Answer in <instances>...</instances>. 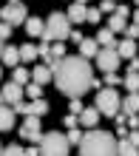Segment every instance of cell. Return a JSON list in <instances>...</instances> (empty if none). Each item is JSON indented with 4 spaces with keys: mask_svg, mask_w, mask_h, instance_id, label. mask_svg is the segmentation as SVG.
<instances>
[{
    "mask_svg": "<svg viewBox=\"0 0 139 156\" xmlns=\"http://www.w3.org/2000/svg\"><path fill=\"white\" fill-rule=\"evenodd\" d=\"M51 68H54V85H57V91H62L68 99L82 97L85 91L94 88V74H91L88 57H82V54L80 57L54 60Z\"/></svg>",
    "mask_w": 139,
    "mask_h": 156,
    "instance_id": "cell-1",
    "label": "cell"
},
{
    "mask_svg": "<svg viewBox=\"0 0 139 156\" xmlns=\"http://www.w3.org/2000/svg\"><path fill=\"white\" fill-rule=\"evenodd\" d=\"M80 156H119V142L114 133L91 128L80 142Z\"/></svg>",
    "mask_w": 139,
    "mask_h": 156,
    "instance_id": "cell-2",
    "label": "cell"
},
{
    "mask_svg": "<svg viewBox=\"0 0 139 156\" xmlns=\"http://www.w3.org/2000/svg\"><path fill=\"white\" fill-rule=\"evenodd\" d=\"M71 37V20H68V14H62V12H54L48 20H45V31H43V40L45 43H57V40H66Z\"/></svg>",
    "mask_w": 139,
    "mask_h": 156,
    "instance_id": "cell-3",
    "label": "cell"
},
{
    "mask_svg": "<svg viewBox=\"0 0 139 156\" xmlns=\"http://www.w3.org/2000/svg\"><path fill=\"white\" fill-rule=\"evenodd\" d=\"M68 136L60 133V131H51V133H43V142H40V156H68Z\"/></svg>",
    "mask_w": 139,
    "mask_h": 156,
    "instance_id": "cell-4",
    "label": "cell"
},
{
    "mask_svg": "<svg viewBox=\"0 0 139 156\" xmlns=\"http://www.w3.org/2000/svg\"><path fill=\"white\" fill-rule=\"evenodd\" d=\"M97 108H99V114L102 116H111V119H116L119 114H122V102H119V91L114 88H102V91H97Z\"/></svg>",
    "mask_w": 139,
    "mask_h": 156,
    "instance_id": "cell-5",
    "label": "cell"
},
{
    "mask_svg": "<svg viewBox=\"0 0 139 156\" xmlns=\"http://www.w3.org/2000/svg\"><path fill=\"white\" fill-rule=\"evenodd\" d=\"M20 139H23V142H34V145H40V142H43L40 116H34V114L26 116V122H23V128H20Z\"/></svg>",
    "mask_w": 139,
    "mask_h": 156,
    "instance_id": "cell-6",
    "label": "cell"
},
{
    "mask_svg": "<svg viewBox=\"0 0 139 156\" xmlns=\"http://www.w3.org/2000/svg\"><path fill=\"white\" fill-rule=\"evenodd\" d=\"M119 62H122V57H119V51H116V45H105V48H99L97 54V66L105 71H116L119 68Z\"/></svg>",
    "mask_w": 139,
    "mask_h": 156,
    "instance_id": "cell-7",
    "label": "cell"
},
{
    "mask_svg": "<svg viewBox=\"0 0 139 156\" xmlns=\"http://www.w3.org/2000/svg\"><path fill=\"white\" fill-rule=\"evenodd\" d=\"M0 17H3L6 23H12V26H23L26 20H29V12H26L23 3H6L3 9H0Z\"/></svg>",
    "mask_w": 139,
    "mask_h": 156,
    "instance_id": "cell-8",
    "label": "cell"
},
{
    "mask_svg": "<svg viewBox=\"0 0 139 156\" xmlns=\"http://www.w3.org/2000/svg\"><path fill=\"white\" fill-rule=\"evenodd\" d=\"M23 99V85L20 82H6L3 88H0V105H17Z\"/></svg>",
    "mask_w": 139,
    "mask_h": 156,
    "instance_id": "cell-9",
    "label": "cell"
},
{
    "mask_svg": "<svg viewBox=\"0 0 139 156\" xmlns=\"http://www.w3.org/2000/svg\"><path fill=\"white\" fill-rule=\"evenodd\" d=\"M14 122H17L14 105H0V131H12Z\"/></svg>",
    "mask_w": 139,
    "mask_h": 156,
    "instance_id": "cell-10",
    "label": "cell"
},
{
    "mask_svg": "<svg viewBox=\"0 0 139 156\" xmlns=\"http://www.w3.org/2000/svg\"><path fill=\"white\" fill-rule=\"evenodd\" d=\"M68 20L71 23H88V9H85V3H71V9H68Z\"/></svg>",
    "mask_w": 139,
    "mask_h": 156,
    "instance_id": "cell-11",
    "label": "cell"
},
{
    "mask_svg": "<svg viewBox=\"0 0 139 156\" xmlns=\"http://www.w3.org/2000/svg\"><path fill=\"white\" fill-rule=\"evenodd\" d=\"M31 80L40 82V85H45V82L54 80V68L51 66H37V68H31Z\"/></svg>",
    "mask_w": 139,
    "mask_h": 156,
    "instance_id": "cell-12",
    "label": "cell"
},
{
    "mask_svg": "<svg viewBox=\"0 0 139 156\" xmlns=\"http://www.w3.org/2000/svg\"><path fill=\"white\" fill-rule=\"evenodd\" d=\"M23 29L31 34V37H43V31H45V20H40V17H29V20L23 23Z\"/></svg>",
    "mask_w": 139,
    "mask_h": 156,
    "instance_id": "cell-13",
    "label": "cell"
},
{
    "mask_svg": "<svg viewBox=\"0 0 139 156\" xmlns=\"http://www.w3.org/2000/svg\"><path fill=\"white\" fill-rule=\"evenodd\" d=\"M116 51H119V57H122V60H134L136 57V43H134V37H125L122 43H116Z\"/></svg>",
    "mask_w": 139,
    "mask_h": 156,
    "instance_id": "cell-14",
    "label": "cell"
},
{
    "mask_svg": "<svg viewBox=\"0 0 139 156\" xmlns=\"http://www.w3.org/2000/svg\"><path fill=\"white\" fill-rule=\"evenodd\" d=\"M102 116L99 114V108L94 105V108H82V114H80V122L85 125V128H97V119Z\"/></svg>",
    "mask_w": 139,
    "mask_h": 156,
    "instance_id": "cell-15",
    "label": "cell"
},
{
    "mask_svg": "<svg viewBox=\"0 0 139 156\" xmlns=\"http://www.w3.org/2000/svg\"><path fill=\"white\" fill-rule=\"evenodd\" d=\"M122 114H128V116L139 114V91H136V94H128L122 99Z\"/></svg>",
    "mask_w": 139,
    "mask_h": 156,
    "instance_id": "cell-16",
    "label": "cell"
},
{
    "mask_svg": "<svg viewBox=\"0 0 139 156\" xmlns=\"http://www.w3.org/2000/svg\"><path fill=\"white\" fill-rule=\"evenodd\" d=\"M6 62L9 68H17V62H20V48H14V45H6L3 48V57H0Z\"/></svg>",
    "mask_w": 139,
    "mask_h": 156,
    "instance_id": "cell-17",
    "label": "cell"
},
{
    "mask_svg": "<svg viewBox=\"0 0 139 156\" xmlns=\"http://www.w3.org/2000/svg\"><path fill=\"white\" fill-rule=\"evenodd\" d=\"M97 45H99V43H97V37H85V40L80 43L82 57H97V54H99V51H97Z\"/></svg>",
    "mask_w": 139,
    "mask_h": 156,
    "instance_id": "cell-18",
    "label": "cell"
},
{
    "mask_svg": "<svg viewBox=\"0 0 139 156\" xmlns=\"http://www.w3.org/2000/svg\"><path fill=\"white\" fill-rule=\"evenodd\" d=\"M108 29L114 31V34H119V31H128V23H125V17L111 14V17H108Z\"/></svg>",
    "mask_w": 139,
    "mask_h": 156,
    "instance_id": "cell-19",
    "label": "cell"
},
{
    "mask_svg": "<svg viewBox=\"0 0 139 156\" xmlns=\"http://www.w3.org/2000/svg\"><path fill=\"white\" fill-rule=\"evenodd\" d=\"M29 114H34V116H43V114H48V102L40 97V99H31L29 102Z\"/></svg>",
    "mask_w": 139,
    "mask_h": 156,
    "instance_id": "cell-20",
    "label": "cell"
},
{
    "mask_svg": "<svg viewBox=\"0 0 139 156\" xmlns=\"http://www.w3.org/2000/svg\"><path fill=\"white\" fill-rule=\"evenodd\" d=\"M114 37H116V34H114V31H111V29H108V26H105V29H102V31H97V43H99V45H102V48H105V45H116V40H114Z\"/></svg>",
    "mask_w": 139,
    "mask_h": 156,
    "instance_id": "cell-21",
    "label": "cell"
},
{
    "mask_svg": "<svg viewBox=\"0 0 139 156\" xmlns=\"http://www.w3.org/2000/svg\"><path fill=\"white\" fill-rule=\"evenodd\" d=\"M34 57H40V48H37V45H31V43H26V45H20V60H26V62H31Z\"/></svg>",
    "mask_w": 139,
    "mask_h": 156,
    "instance_id": "cell-22",
    "label": "cell"
},
{
    "mask_svg": "<svg viewBox=\"0 0 139 156\" xmlns=\"http://www.w3.org/2000/svg\"><path fill=\"white\" fill-rule=\"evenodd\" d=\"M122 85L131 91V94H136L139 91V71H128V77L122 80Z\"/></svg>",
    "mask_w": 139,
    "mask_h": 156,
    "instance_id": "cell-23",
    "label": "cell"
},
{
    "mask_svg": "<svg viewBox=\"0 0 139 156\" xmlns=\"http://www.w3.org/2000/svg\"><path fill=\"white\" fill-rule=\"evenodd\" d=\"M119 156H139V148L131 145L128 139H119Z\"/></svg>",
    "mask_w": 139,
    "mask_h": 156,
    "instance_id": "cell-24",
    "label": "cell"
},
{
    "mask_svg": "<svg viewBox=\"0 0 139 156\" xmlns=\"http://www.w3.org/2000/svg\"><path fill=\"white\" fill-rule=\"evenodd\" d=\"M51 57H54V60H62V57H66V45H62V40H57V43L51 45ZM54 60H51V62H54ZM51 62H48V66H51Z\"/></svg>",
    "mask_w": 139,
    "mask_h": 156,
    "instance_id": "cell-25",
    "label": "cell"
},
{
    "mask_svg": "<svg viewBox=\"0 0 139 156\" xmlns=\"http://www.w3.org/2000/svg\"><path fill=\"white\" fill-rule=\"evenodd\" d=\"M26 91H29V99H40L43 97V85L34 82V80H31V85H26Z\"/></svg>",
    "mask_w": 139,
    "mask_h": 156,
    "instance_id": "cell-26",
    "label": "cell"
},
{
    "mask_svg": "<svg viewBox=\"0 0 139 156\" xmlns=\"http://www.w3.org/2000/svg\"><path fill=\"white\" fill-rule=\"evenodd\" d=\"M14 82L29 85V68H14Z\"/></svg>",
    "mask_w": 139,
    "mask_h": 156,
    "instance_id": "cell-27",
    "label": "cell"
},
{
    "mask_svg": "<svg viewBox=\"0 0 139 156\" xmlns=\"http://www.w3.org/2000/svg\"><path fill=\"white\" fill-rule=\"evenodd\" d=\"M0 156H26V151L20 148V145H9V148H3Z\"/></svg>",
    "mask_w": 139,
    "mask_h": 156,
    "instance_id": "cell-28",
    "label": "cell"
},
{
    "mask_svg": "<svg viewBox=\"0 0 139 156\" xmlns=\"http://www.w3.org/2000/svg\"><path fill=\"white\" fill-rule=\"evenodd\" d=\"M12 31H14V26H12V23H6V20L0 23V40H3V43L12 37Z\"/></svg>",
    "mask_w": 139,
    "mask_h": 156,
    "instance_id": "cell-29",
    "label": "cell"
},
{
    "mask_svg": "<svg viewBox=\"0 0 139 156\" xmlns=\"http://www.w3.org/2000/svg\"><path fill=\"white\" fill-rule=\"evenodd\" d=\"M66 136H68V142H71V145H80V142H82V136H85V133H82V131H77V128H71V131H68Z\"/></svg>",
    "mask_w": 139,
    "mask_h": 156,
    "instance_id": "cell-30",
    "label": "cell"
},
{
    "mask_svg": "<svg viewBox=\"0 0 139 156\" xmlns=\"http://www.w3.org/2000/svg\"><path fill=\"white\" fill-rule=\"evenodd\" d=\"M99 12L114 14V12H116V0H102V3H99Z\"/></svg>",
    "mask_w": 139,
    "mask_h": 156,
    "instance_id": "cell-31",
    "label": "cell"
},
{
    "mask_svg": "<svg viewBox=\"0 0 139 156\" xmlns=\"http://www.w3.org/2000/svg\"><path fill=\"white\" fill-rule=\"evenodd\" d=\"M119 82H122V80H119V74H116V71H108V74H105V85H111V88H116Z\"/></svg>",
    "mask_w": 139,
    "mask_h": 156,
    "instance_id": "cell-32",
    "label": "cell"
},
{
    "mask_svg": "<svg viewBox=\"0 0 139 156\" xmlns=\"http://www.w3.org/2000/svg\"><path fill=\"white\" fill-rule=\"evenodd\" d=\"M37 48H40V57L45 60V66H48V62L54 60V57H51V45H45V43H43V45H37Z\"/></svg>",
    "mask_w": 139,
    "mask_h": 156,
    "instance_id": "cell-33",
    "label": "cell"
},
{
    "mask_svg": "<svg viewBox=\"0 0 139 156\" xmlns=\"http://www.w3.org/2000/svg\"><path fill=\"white\" fill-rule=\"evenodd\" d=\"M68 114H82V102H80V97H74L71 102H68Z\"/></svg>",
    "mask_w": 139,
    "mask_h": 156,
    "instance_id": "cell-34",
    "label": "cell"
},
{
    "mask_svg": "<svg viewBox=\"0 0 139 156\" xmlns=\"http://www.w3.org/2000/svg\"><path fill=\"white\" fill-rule=\"evenodd\" d=\"M88 23H102V12L99 9H88Z\"/></svg>",
    "mask_w": 139,
    "mask_h": 156,
    "instance_id": "cell-35",
    "label": "cell"
},
{
    "mask_svg": "<svg viewBox=\"0 0 139 156\" xmlns=\"http://www.w3.org/2000/svg\"><path fill=\"white\" fill-rule=\"evenodd\" d=\"M62 122H66L68 128H77V122H80V114H68L66 119H62Z\"/></svg>",
    "mask_w": 139,
    "mask_h": 156,
    "instance_id": "cell-36",
    "label": "cell"
},
{
    "mask_svg": "<svg viewBox=\"0 0 139 156\" xmlns=\"http://www.w3.org/2000/svg\"><path fill=\"white\" fill-rule=\"evenodd\" d=\"M128 142H131V145H136V148H139V128H134V131L128 133Z\"/></svg>",
    "mask_w": 139,
    "mask_h": 156,
    "instance_id": "cell-37",
    "label": "cell"
},
{
    "mask_svg": "<svg viewBox=\"0 0 139 156\" xmlns=\"http://www.w3.org/2000/svg\"><path fill=\"white\" fill-rule=\"evenodd\" d=\"M14 111H17V114H26V116H29V105H26V102H23V99H20V102H17V105H14Z\"/></svg>",
    "mask_w": 139,
    "mask_h": 156,
    "instance_id": "cell-38",
    "label": "cell"
},
{
    "mask_svg": "<svg viewBox=\"0 0 139 156\" xmlns=\"http://www.w3.org/2000/svg\"><path fill=\"white\" fill-rule=\"evenodd\" d=\"M125 34H128V37H134V40H136V37H139V26H136V23H134V26H128V31H125Z\"/></svg>",
    "mask_w": 139,
    "mask_h": 156,
    "instance_id": "cell-39",
    "label": "cell"
},
{
    "mask_svg": "<svg viewBox=\"0 0 139 156\" xmlns=\"http://www.w3.org/2000/svg\"><path fill=\"white\" fill-rule=\"evenodd\" d=\"M114 14H119V17H125V20H128V14H131V12H128V6H116Z\"/></svg>",
    "mask_w": 139,
    "mask_h": 156,
    "instance_id": "cell-40",
    "label": "cell"
},
{
    "mask_svg": "<svg viewBox=\"0 0 139 156\" xmlns=\"http://www.w3.org/2000/svg\"><path fill=\"white\" fill-rule=\"evenodd\" d=\"M128 71H139V57H134L131 62H128Z\"/></svg>",
    "mask_w": 139,
    "mask_h": 156,
    "instance_id": "cell-41",
    "label": "cell"
},
{
    "mask_svg": "<svg viewBox=\"0 0 139 156\" xmlns=\"http://www.w3.org/2000/svg\"><path fill=\"white\" fill-rule=\"evenodd\" d=\"M71 40H74V43H77V45H80V43H82V40H85V37H82V34H80V31H71Z\"/></svg>",
    "mask_w": 139,
    "mask_h": 156,
    "instance_id": "cell-42",
    "label": "cell"
},
{
    "mask_svg": "<svg viewBox=\"0 0 139 156\" xmlns=\"http://www.w3.org/2000/svg\"><path fill=\"white\" fill-rule=\"evenodd\" d=\"M128 125H131V128H139V116H136V114L128 116Z\"/></svg>",
    "mask_w": 139,
    "mask_h": 156,
    "instance_id": "cell-43",
    "label": "cell"
},
{
    "mask_svg": "<svg viewBox=\"0 0 139 156\" xmlns=\"http://www.w3.org/2000/svg\"><path fill=\"white\" fill-rule=\"evenodd\" d=\"M26 156H40V145H37V148H29V151H26Z\"/></svg>",
    "mask_w": 139,
    "mask_h": 156,
    "instance_id": "cell-44",
    "label": "cell"
},
{
    "mask_svg": "<svg viewBox=\"0 0 139 156\" xmlns=\"http://www.w3.org/2000/svg\"><path fill=\"white\" fill-rule=\"evenodd\" d=\"M134 23L139 26V9H136V12H134Z\"/></svg>",
    "mask_w": 139,
    "mask_h": 156,
    "instance_id": "cell-45",
    "label": "cell"
},
{
    "mask_svg": "<svg viewBox=\"0 0 139 156\" xmlns=\"http://www.w3.org/2000/svg\"><path fill=\"white\" fill-rule=\"evenodd\" d=\"M3 48H6V43H3V40H0V57H3Z\"/></svg>",
    "mask_w": 139,
    "mask_h": 156,
    "instance_id": "cell-46",
    "label": "cell"
},
{
    "mask_svg": "<svg viewBox=\"0 0 139 156\" xmlns=\"http://www.w3.org/2000/svg\"><path fill=\"white\" fill-rule=\"evenodd\" d=\"M74 3H85V0H74Z\"/></svg>",
    "mask_w": 139,
    "mask_h": 156,
    "instance_id": "cell-47",
    "label": "cell"
},
{
    "mask_svg": "<svg viewBox=\"0 0 139 156\" xmlns=\"http://www.w3.org/2000/svg\"><path fill=\"white\" fill-rule=\"evenodd\" d=\"M9 3H20V0H9Z\"/></svg>",
    "mask_w": 139,
    "mask_h": 156,
    "instance_id": "cell-48",
    "label": "cell"
},
{
    "mask_svg": "<svg viewBox=\"0 0 139 156\" xmlns=\"http://www.w3.org/2000/svg\"><path fill=\"white\" fill-rule=\"evenodd\" d=\"M0 153H3V145H0Z\"/></svg>",
    "mask_w": 139,
    "mask_h": 156,
    "instance_id": "cell-49",
    "label": "cell"
},
{
    "mask_svg": "<svg viewBox=\"0 0 139 156\" xmlns=\"http://www.w3.org/2000/svg\"><path fill=\"white\" fill-rule=\"evenodd\" d=\"M0 77H3V68H0Z\"/></svg>",
    "mask_w": 139,
    "mask_h": 156,
    "instance_id": "cell-50",
    "label": "cell"
},
{
    "mask_svg": "<svg viewBox=\"0 0 139 156\" xmlns=\"http://www.w3.org/2000/svg\"><path fill=\"white\" fill-rule=\"evenodd\" d=\"M136 6H139V0H136Z\"/></svg>",
    "mask_w": 139,
    "mask_h": 156,
    "instance_id": "cell-51",
    "label": "cell"
}]
</instances>
